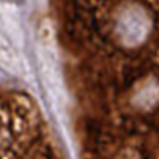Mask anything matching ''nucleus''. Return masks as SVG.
Listing matches in <instances>:
<instances>
[{"instance_id":"nucleus-1","label":"nucleus","mask_w":159,"mask_h":159,"mask_svg":"<svg viewBox=\"0 0 159 159\" xmlns=\"http://www.w3.org/2000/svg\"><path fill=\"white\" fill-rule=\"evenodd\" d=\"M148 18L140 8H129L120 16L117 21V34L121 42L130 46L138 45L148 34Z\"/></svg>"},{"instance_id":"nucleus-2","label":"nucleus","mask_w":159,"mask_h":159,"mask_svg":"<svg viewBox=\"0 0 159 159\" xmlns=\"http://www.w3.org/2000/svg\"><path fill=\"white\" fill-rule=\"evenodd\" d=\"M0 64L13 74L24 73V61L20 57V53L16 50L14 43L7 35L0 31Z\"/></svg>"}]
</instances>
